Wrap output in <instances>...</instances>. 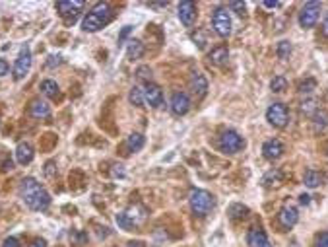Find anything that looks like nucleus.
Segmentation results:
<instances>
[{
	"label": "nucleus",
	"mask_w": 328,
	"mask_h": 247,
	"mask_svg": "<svg viewBox=\"0 0 328 247\" xmlns=\"http://www.w3.org/2000/svg\"><path fill=\"white\" fill-rule=\"evenodd\" d=\"M19 197L23 199V203L31 210H37V212L47 210L51 207V195L33 177L21 179V183H19Z\"/></svg>",
	"instance_id": "1"
},
{
	"label": "nucleus",
	"mask_w": 328,
	"mask_h": 247,
	"mask_svg": "<svg viewBox=\"0 0 328 247\" xmlns=\"http://www.w3.org/2000/svg\"><path fill=\"white\" fill-rule=\"evenodd\" d=\"M111 18H113V10H111V6H109L107 2H99V4H95V6L88 12V16L84 18V21H82V29H84V31H88V33L99 31L101 27H105V25L111 21Z\"/></svg>",
	"instance_id": "2"
},
{
	"label": "nucleus",
	"mask_w": 328,
	"mask_h": 247,
	"mask_svg": "<svg viewBox=\"0 0 328 247\" xmlns=\"http://www.w3.org/2000/svg\"><path fill=\"white\" fill-rule=\"evenodd\" d=\"M188 203H190V209L196 216H208L212 212V209L216 207L214 195L204 189H192L188 195Z\"/></svg>",
	"instance_id": "3"
},
{
	"label": "nucleus",
	"mask_w": 328,
	"mask_h": 247,
	"mask_svg": "<svg viewBox=\"0 0 328 247\" xmlns=\"http://www.w3.org/2000/svg\"><path fill=\"white\" fill-rule=\"evenodd\" d=\"M245 148V140L239 133L235 131H225L221 136H219V150L225 152V154H237Z\"/></svg>",
	"instance_id": "4"
},
{
	"label": "nucleus",
	"mask_w": 328,
	"mask_h": 247,
	"mask_svg": "<svg viewBox=\"0 0 328 247\" xmlns=\"http://www.w3.org/2000/svg\"><path fill=\"white\" fill-rule=\"evenodd\" d=\"M266 121L276 127V129H284L290 121V111L284 103H272L268 109H266Z\"/></svg>",
	"instance_id": "5"
},
{
	"label": "nucleus",
	"mask_w": 328,
	"mask_h": 247,
	"mask_svg": "<svg viewBox=\"0 0 328 247\" xmlns=\"http://www.w3.org/2000/svg\"><path fill=\"white\" fill-rule=\"evenodd\" d=\"M31 60H33L31 58V51H29L27 45H23L19 55H18V58H16V62H14V70H12L14 80H23L27 76V72L31 68Z\"/></svg>",
	"instance_id": "6"
},
{
	"label": "nucleus",
	"mask_w": 328,
	"mask_h": 247,
	"mask_svg": "<svg viewBox=\"0 0 328 247\" xmlns=\"http://www.w3.org/2000/svg\"><path fill=\"white\" fill-rule=\"evenodd\" d=\"M212 25H214V31L219 35V37H227L231 33V18H229V12L225 8H218L212 16Z\"/></svg>",
	"instance_id": "7"
},
{
	"label": "nucleus",
	"mask_w": 328,
	"mask_h": 247,
	"mask_svg": "<svg viewBox=\"0 0 328 247\" xmlns=\"http://www.w3.org/2000/svg\"><path fill=\"white\" fill-rule=\"evenodd\" d=\"M319 12H321V2H307L299 12V25L305 29L313 27L319 19Z\"/></svg>",
	"instance_id": "8"
},
{
	"label": "nucleus",
	"mask_w": 328,
	"mask_h": 247,
	"mask_svg": "<svg viewBox=\"0 0 328 247\" xmlns=\"http://www.w3.org/2000/svg\"><path fill=\"white\" fill-rule=\"evenodd\" d=\"M299 222V210L292 205H286L280 209L278 212V224L284 228V230H292L295 224Z\"/></svg>",
	"instance_id": "9"
},
{
	"label": "nucleus",
	"mask_w": 328,
	"mask_h": 247,
	"mask_svg": "<svg viewBox=\"0 0 328 247\" xmlns=\"http://www.w3.org/2000/svg\"><path fill=\"white\" fill-rule=\"evenodd\" d=\"M142 90H144V103H148L154 109L160 107V105H164V92H162V88L158 84L148 82Z\"/></svg>",
	"instance_id": "10"
},
{
	"label": "nucleus",
	"mask_w": 328,
	"mask_h": 247,
	"mask_svg": "<svg viewBox=\"0 0 328 247\" xmlns=\"http://www.w3.org/2000/svg\"><path fill=\"white\" fill-rule=\"evenodd\" d=\"M190 109V97L184 94V92H175L173 97H171V111L179 117L186 115Z\"/></svg>",
	"instance_id": "11"
},
{
	"label": "nucleus",
	"mask_w": 328,
	"mask_h": 247,
	"mask_svg": "<svg viewBox=\"0 0 328 247\" xmlns=\"http://www.w3.org/2000/svg\"><path fill=\"white\" fill-rule=\"evenodd\" d=\"M284 152H286V146H284V142L280 138H270L262 146V154H264L266 160H278Z\"/></svg>",
	"instance_id": "12"
},
{
	"label": "nucleus",
	"mask_w": 328,
	"mask_h": 247,
	"mask_svg": "<svg viewBox=\"0 0 328 247\" xmlns=\"http://www.w3.org/2000/svg\"><path fill=\"white\" fill-rule=\"evenodd\" d=\"M179 19L182 25H192L194 19H196V4L190 2V0H184L179 4Z\"/></svg>",
	"instance_id": "13"
},
{
	"label": "nucleus",
	"mask_w": 328,
	"mask_h": 247,
	"mask_svg": "<svg viewBox=\"0 0 328 247\" xmlns=\"http://www.w3.org/2000/svg\"><path fill=\"white\" fill-rule=\"evenodd\" d=\"M84 6H86L84 0H60V2H56V10H58V14L62 18L76 16Z\"/></svg>",
	"instance_id": "14"
},
{
	"label": "nucleus",
	"mask_w": 328,
	"mask_h": 247,
	"mask_svg": "<svg viewBox=\"0 0 328 247\" xmlns=\"http://www.w3.org/2000/svg\"><path fill=\"white\" fill-rule=\"evenodd\" d=\"M29 113L33 119H49L51 117V105L45 99H33L29 105Z\"/></svg>",
	"instance_id": "15"
},
{
	"label": "nucleus",
	"mask_w": 328,
	"mask_h": 247,
	"mask_svg": "<svg viewBox=\"0 0 328 247\" xmlns=\"http://www.w3.org/2000/svg\"><path fill=\"white\" fill-rule=\"evenodd\" d=\"M33 156H35V150H33V146L29 142H19L18 144V148H16V160H18V164L27 166V164L33 162Z\"/></svg>",
	"instance_id": "16"
},
{
	"label": "nucleus",
	"mask_w": 328,
	"mask_h": 247,
	"mask_svg": "<svg viewBox=\"0 0 328 247\" xmlns=\"http://www.w3.org/2000/svg\"><path fill=\"white\" fill-rule=\"evenodd\" d=\"M190 88L194 92L196 97H204L208 94V80L202 72H194L192 78H190Z\"/></svg>",
	"instance_id": "17"
},
{
	"label": "nucleus",
	"mask_w": 328,
	"mask_h": 247,
	"mask_svg": "<svg viewBox=\"0 0 328 247\" xmlns=\"http://www.w3.org/2000/svg\"><path fill=\"white\" fill-rule=\"evenodd\" d=\"M208 58H210V62H212V64H216V66L225 64V62H227V58H229V49H227V45L214 47V49L210 51Z\"/></svg>",
	"instance_id": "18"
},
{
	"label": "nucleus",
	"mask_w": 328,
	"mask_h": 247,
	"mask_svg": "<svg viewBox=\"0 0 328 247\" xmlns=\"http://www.w3.org/2000/svg\"><path fill=\"white\" fill-rule=\"evenodd\" d=\"M247 246L249 247H272L266 234L262 230H251L247 234Z\"/></svg>",
	"instance_id": "19"
},
{
	"label": "nucleus",
	"mask_w": 328,
	"mask_h": 247,
	"mask_svg": "<svg viewBox=\"0 0 328 247\" xmlns=\"http://www.w3.org/2000/svg\"><path fill=\"white\" fill-rule=\"evenodd\" d=\"M41 94L47 95V97H51V99H55V97L60 95V88H58V84L55 80L47 78V80L41 82Z\"/></svg>",
	"instance_id": "20"
},
{
	"label": "nucleus",
	"mask_w": 328,
	"mask_h": 247,
	"mask_svg": "<svg viewBox=\"0 0 328 247\" xmlns=\"http://www.w3.org/2000/svg\"><path fill=\"white\" fill-rule=\"evenodd\" d=\"M282 181H284V173L280 171V170H270L264 177H262V185L264 187H278V185H282Z\"/></svg>",
	"instance_id": "21"
},
{
	"label": "nucleus",
	"mask_w": 328,
	"mask_h": 247,
	"mask_svg": "<svg viewBox=\"0 0 328 247\" xmlns=\"http://www.w3.org/2000/svg\"><path fill=\"white\" fill-rule=\"evenodd\" d=\"M127 55H128L130 60L140 58V57L144 55V43H142L140 39H130V41H128V47H127Z\"/></svg>",
	"instance_id": "22"
},
{
	"label": "nucleus",
	"mask_w": 328,
	"mask_h": 247,
	"mask_svg": "<svg viewBox=\"0 0 328 247\" xmlns=\"http://www.w3.org/2000/svg\"><path fill=\"white\" fill-rule=\"evenodd\" d=\"M144 144H146V138H144L140 133H132V134H128V138H127V148H128L130 152H140V150L144 148Z\"/></svg>",
	"instance_id": "23"
},
{
	"label": "nucleus",
	"mask_w": 328,
	"mask_h": 247,
	"mask_svg": "<svg viewBox=\"0 0 328 247\" xmlns=\"http://www.w3.org/2000/svg\"><path fill=\"white\" fill-rule=\"evenodd\" d=\"M313 127H315V133H325L328 129V113L319 109L315 115H313Z\"/></svg>",
	"instance_id": "24"
},
{
	"label": "nucleus",
	"mask_w": 328,
	"mask_h": 247,
	"mask_svg": "<svg viewBox=\"0 0 328 247\" xmlns=\"http://www.w3.org/2000/svg\"><path fill=\"white\" fill-rule=\"evenodd\" d=\"M303 183L309 187V189H317L321 183H323V175L315 170H307L305 171V177H303Z\"/></svg>",
	"instance_id": "25"
},
{
	"label": "nucleus",
	"mask_w": 328,
	"mask_h": 247,
	"mask_svg": "<svg viewBox=\"0 0 328 247\" xmlns=\"http://www.w3.org/2000/svg\"><path fill=\"white\" fill-rule=\"evenodd\" d=\"M125 214H127V216H128V218H130V220H132L136 226H138L140 222H144V220H146V210H144L140 205H134V207H130L128 210H125Z\"/></svg>",
	"instance_id": "26"
},
{
	"label": "nucleus",
	"mask_w": 328,
	"mask_h": 247,
	"mask_svg": "<svg viewBox=\"0 0 328 247\" xmlns=\"http://www.w3.org/2000/svg\"><path fill=\"white\" fill-rule=\"evenodd\" d=\"M128 101L134 105V107H144V90L140 86H134L128 94Z\"/></svg>",
	"instance_id": "27"
},
{
	"label": "nucleus",
	"mask_w": 328,
	"mask_h": 247,
	"mask_svg": "<svg viewBox=\"0 0 328 247\" xmlns=\"http://www.w3.org/2000/svg\"><path fill=\"white\" fill-rule=\"evenodd\" d=\"M247 214H249V209H247L245 205L233 203V205L229 207V218H231V220H241V218H245Z\"/></svg>",
	"instance_id": "28"
},
{
	"label": "nucleus",
	"mask_w": 328,
	"mask_h": 247,
	"mask_svg": "<svg viewBox=\"0 0 328 247\" xmlns=\"http://www.w3.org/2000/svg\"><path fill=\"white\" fill-rule=\"evenodd\" d=\"M292 51H293V47H292V43H290V41H280V43H278V47H276V55H278V58H282V60L290 58Z\"/></svg>",
	"instance_id": "29"
},
{
	"label": "nucleus",
	"mask_w": 328,
	"mask_h": 247,
	"mask_svg": "<svg viewBox=\"0 0 328 247\" xmlns=\"http://www.w3.org/2000/svg\"><path fill=\"white\" fill-rule=\"evenodd\" d=\"M115 220H117V224H119V228L121 230H127V232H130V230H134L136 228V224L125 214V212H119L117 216H115Z\"/></svg>",
	"instance_id": "30"
},
{
	"label": "nucleus",
	"mask_w": 328,
	"mask_h": 247,
	"mask_svg": "<svg viewBox=\"0 0 328 247\" xmlns=\"http://www.w3.org/2000/svg\"><path fill=\"white\" fill-rule=\"evenodd\" d=\"M270 90L276 92V94H282L284 90H288V80H286V76H274L272 82H270Z\"/></svg>",
	"instance_id": "31"
},
{
	"label": "nucleus",
	"mask_w": 328,
	"mask_h": 247,
	"mask_svg": "<svg viewBox=\"0 0 328 247\" xmlns=\"http://www.w3.org/2000/svg\"><path fill=\"white\" fill-rule=\"evenodd\" d=\"M299 94H303V95H311L315 90H317V80H313V78H307L305 82H301L299 84Z\"/></svg>",
	"instance_id": "32"
},
{
	"label": "nucleus",
	"mask_w": 328,
	"mask_h": 247,
	"mask_svg": "<svg viewBox=\"0 0 328 247\" xmlns=\"http://www.w3.org/2000/svg\"><path fill=\"white\" fill-rule=\"evenodd\" d=\"M317 111H319L317 99H305V101L301 103V113H305V115H315Z\"/></svg>",
	"instance_id": "33"
},
{
	"label": "nucleus",
	"mask_w": 328,
	"mask_h": 247,
	"mask_svg": "<svg viewBox=\"0 0 328 247\" xmlns=\"http://www.w3.org/2000/svg\"><path fill=\"white\" fill-rule=\"evenodd\" d=\"M190 39L194 41V45H198V49H204V45H206V35H204L200 29L192 31V33H190Z\"/></svg>",
	"instance_id": "34"
},
{
	"label": "nucleus",
	"mask_w": 328,
	"mask_h": 247,
	"mask_svg": "<svg viewBox=\"0 0 328 247\" xmlns=\"http://www.w3.org/2000/svg\"><path fill=\"white\" fill-rule=\"evenodd\" d=\"M136 76L148 84V82H152V68H150V66H138Z\"/></svg>",
	"instance_id": "35"
},
{
	"label": "nucleus",
	"mask_w": 328,
	"mask_h": 247,
	"mask_svg": "<svg viewBox=\"0 0 328 247\" xmlns=\"http://www.w3.org/2000/svg\"><path fill=\"white\" fill-rule=\"evenodd\" d=\"M229 8H231V10L235 12V14L243 16V14H245V8H247V6H245V2H231V4H229Z\"/></svg>",
	"instance_id": "36"
},
{
	"label": "nucleus",
	"mask_w": 328,
	"mask_h": 247,
	"mask_svg": "<svg viewBox=\"0 0 328 247\" xmlns=\"http://www.w3.org/2000/svg\"><path fill=\"white\" fill-rule=\"evenodd\" d=\"M58 64H62V57H60V55H51L49 60H47V66H49V68H55V66H58Z\"/></svg>",
	"instance_id": "37"
},
{
	"label": "nucleus",
	"mask_w": 328,
	"mask_h": 247,
	"mask_svg": "<svg viewBox=\"0 0 328 247\" xmlns=\"http://www.w3.org/2000/svg\"><path fill=\"white\" fill-rule=\"evenodd\" d=\"M2 247H21V244H19V238H16V236L6 238V240H4V244H2Z\"/></svg>",
	"instance_id": "38"
},
{
	"label": "nucleus",
	"mask_w": 328,
	"mask_h": 247,
	"mask_svg": "<svg viewBox=\"0 0 328 247\" xmlns=\"http://www.w3.org/2000/svg\"><path fill=\"white\" fill-rule=\"evenodd\" d=\"M317 247H328V232H323L317 236Z\"/></svg>",
	"instance_id": "39"
},
{
	"label": "nucleus",
	"mask_w": 328,
	"mask_h": 247,
	"mask_svg": "<svg viewBox=\"0 0 328 247\" xmlns=\"http://www.w3.org/2000/svg\"><path fill=\"white\" fill-rule=\"evenodd\" d=\"M8 72H10V64L4 58H0V76H6Z\"/></svg>",
	"instance_id": "40"
},
{
	"label": "nucleus",
	"mask_w": 328,
	"mask_h": 247,
	"mask_svg": "<svg viewBox=\"0 0 328 247\" xmlns=\"http://www.w3.org/2000/svg\"><path fill=\"white\" fill-rule=\"evenodd\" d=\"M130 31H132V27H130V25H127V27L121 31V35H119V43H123V41L128 37V33H130Z\"/></svg>",
	"instance_id": "41"
},
{
	"label": "nucleus",
	"mask_w": 328,
	"mask_h": 247,
	"mask_svg": "<svg viewBox=\"0 0 328 247\" xmlns=\"http://www.w3.org/2000/svg\"><path fill=\"white\" fill-rule=\"evenodd\" d=\"M29 247H47V242L41 240V238H37V240H33V242L29 244Z\"/></svg>",
	"instance_id": "42"
},
{
	"label": "nucleus",
	"mask_w": 328,
	"mask_h": 247,
	"mask_svg": "<svg viewBox=\"0 0 328 247\" xmlns=\"http://www.w3.org/2000/svg\"><path fill=\"white\" fill-rule=\"evenodd\" d=\"M125 247H146V244H144V242H140V240H134V242H128Z\"/></svg>",
	"instance_id": "43"
},
{
	"label": "nucleus",
	"mask_w": 328,
	"mask_h": 247,
	"mask_svg": "<svg viewBox=\"0 0 328 247\" xmlns=\"http://www.w3.org/2000/svg\"><path fill=\"white\" fill-rule=\"evenodd\" d=\"M262 4H264L266 8H276V6H280V2H278V0H264Z\"/></svg>",
	"instance_id": "44"
},
{
	"label": "nucleus",
	"mask_w": 328,
	"mask_h": 247,
	"mask_svg": "<svg viewBox=\"0 0 328 247\" xmlns=\"http://www.w3.org/2000/svg\"><path fill=\"white\" fill-rule=\"evenodd\" d=\"M113 175H115V177H117V175H119V177H123V175H125V170H123V166H115V170H113Z\"/></svg>",
	"instance_id": "45"
},
{
	"label": "nucleus",
	"mask_w": 328,
	"mask_h": 247,
	"mask_svg": "<svg viewBox=\"0 0 328 247\" xmlns=\"http://www.w3.org/2000/svg\"><path fill=\"white\" fill-rule=\"evenodd\" d=\"M299 203H301V205H309V203H311V197H309V195H305V193H303V195H301V197H299Z\"/></svg>",
	"instance_id": "46"
},
{
	"label": "nucleus",
	"mask_w": 328,
	"mask_h": 247,
	"mask_svg": "<svg viewBox=\"0 0 328 247\" xmlns=\"http://www.w3.org/2000/svg\"><path fill=\"white\" fill-rule=\"evenodd\" d=\"M167 2H150V8H165Z\"/></svg>",
	"instance_id": "47"
},
{
	"label": "nucleus",
	"mask_w": 328,
	"mask_h": 247,
	"mask_svg": "<svg viewBox=\"0 0 328 247\" xmlns=\"http://www.w3.org/2000/svg\"><path fill=\"white\" fill-rule=\"evenodd\" d=\"M12 168H14V164H12V160H10V162H4V168H2V170L8 171V170H12Z\"/></svg>",
	"instance_id": "48"
},
{
	"label": "nucleus",
	"mask_w": 328,
	"mask_h": 247,
	"mask_svg": "<svg viewBox=\"0 0 328 247\" xmlns=\"http://www.w3.org/2000/svg\"><path fill=\"white\" fill-rule=\"evenodd\" d=\"M323 27H325V31H327V33H328V18H327V19H325V23H323Z\"/></svg>",
	"instance_id": "49"
}]
</instances>
